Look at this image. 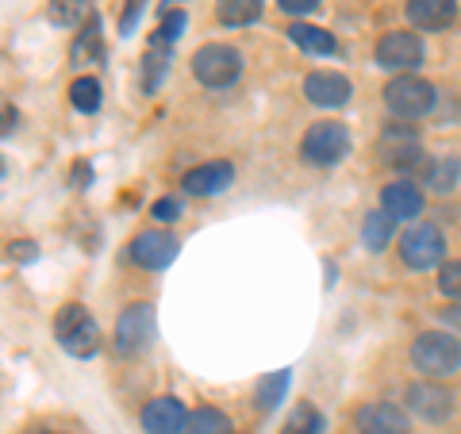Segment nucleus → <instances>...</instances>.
I'll return each instance as SVG.
<instances>
[{"label": "nucleus", "mask_w": 461, "mask_h": 434, "mask_svg": "<svg viewBox=\"0 0 461 434\" xmlns=\"http://www.w3.org/2000/svg\"><path fill=\"white\" fill-rule=\"evenodd\" d=\"M181 434H235V427H230V419L220 408H196L185 419Z\"/></svg>", "instance_id": "obj_21"}, {"label": "nucleus", "mask_w": 461, "mask_h": 434, "mask_svg": "<svg viewBox=\"0 0 461 434\" xmlns=\"http://www.w3.org/2000/svg\"><path fill=\"white\" fill-rule=\"evenodd\" d=\"M408 411L415 419H423V423H446V419H454L457 411V400L450 388H442L438 381H420V384H408Z\"/></svg>", "instance_id": "obj_9"}, {"label": "nucleus", "mask_w": 461, "mask_h": 434, "mask_svg": "<svg viewBox=\"0 0 461 434\" xmlns=\"http://www.w3.org/2000/svg\"><path fill=\"white\" fill-rule=\"evenodd\" d=\"M384 108L396 115V120H420V115H427L430 108H435V85H430L427 77H415V74H400L384 85Z\"/></svg>", "instance_id": "obj_3"}, {"label": "nucleus", "mask_w": 461, "mask_h": 434, "mask_svg": "<svg viewBox=\"0 0 461 434\" xmlns=\"http://www.w3.org/2000/svg\"><path fill=\"white\" fill-rule=\"evenodd\" d=\"M154 339H158L154 303H131V308L120 312V320H115V350H120L123 357L147 354Z\"/></svg>", "instance_id": "obj_6"}, {"label": "nucleus", "mask_w": 461, "mask_h": 434, "mask_svg": "<svg viewBox=\"0 0 461 434\" xmlns=\"http://www.w3.org/2000/svg\"><path fill=\"white\" fill-rule=\"evenodd\" d=\"M16 123H20V112L12 108V104H5V100H0V139L16 131Z\"/></svg>", "instance_id": "obj_35"}, {"label": "nucleus", "mask_w": 461, "mask_h": 434, "mask_svg": "<svg viewBox=\"0 0 461 434\" xmlns=\"http://www.w3.org/2000/svg\"><path fill=\"white\" fill-rule=\"evenodd\" d=\"M12 258H23V262H32V258H35V242H12Z\"/></svg>", "instance_id": "obj_38"}, {"label": "nucleus", "mask_w": 461, "mask_h": 434, "mask_svg": "<svg viewBox=\"0 0 461 434\" xmlns=\"http://www.w3.org/2000/svg\"><path fill=\"white\" fill-rule=\"evenodd\" d=\"M438 293L450 300H461V258H454V262H446L438 269Z\"/></svg>", "instance_id": "obj_30"}, {"label": "nucleus", "mask_w": 461, "mask_h": 434, "mask_svg": "<svg viewBox=\"0 0 461 434\" xmlns=\"http://www.w3.org/2000/svg\"><path fill=\"white\" fill-rule=\"evenodd\" d=\"M185 419H189V411H185V403L177 396H158L142 408V430L147 434H181Z\"/></svg>", "instance_id": "obj_12"}, {"label": "nucleus", "mask_w": 461, "mask_h": 434, "mask_svg": "<svg viewBox=\"0 0 461 434\" xmlns=\"http://www.w3.org/2000/svg\"><path fill=\"white\" fill-rule=\"evenodd\" d=\"M381 208L393 215V220H415L423 212V189L415 181H396L381 189Z\"/></svg>", "instance_id": "obj_15"}, {"label": "nucleus", "mask_w": 461, "mask_h": 434, "mask_svg": "<svg viewBox=\"0 0 461 434\" xmlns=\"http://www.w3.org/2000/svg\"><path fill=\"white\" fill-rule=\"evenodd\" d=\"M288 381H293V369H277V373H269V377L258 381V411H273L277 403L285 400L288 393Z\"/></svg>", "instance_id": "obj_23"}, {"label": "nucleus", "mask_w": 461, "mask_h": 434, "mask_svg": "<svg viewBox=\"0 0 461 434\" xmlns=\"http://www.w3.org/2000/svg\"><path fill=\"white\" fill-rule=\"evenodd\" d=\"M181 242L169 235V231H142V235L131 242V258L142 269H166L173 258H177Z\"/></svg>", "instance_id": "obj_11"}, {"label": "nucleus", "mask_w": 461, "mask_h": 434, "mask_svg": "<svg viewBox=\"0 0 461 434\" xmlns=\"http://www.w3.org/2000/svg\"><path fill=\"white\" fill-rule=\"evenodd\" d=\"M411 366L415 373H423L427 381L454 377L461 369V339L450 330H423L411 342Z\"/></svg>", "instance_id": "obj_1"}, {"label": "nucleus", "mask_w": 461, "mask_h": 434, "mask_svg": "<svg viewBox=\"0 0 461 434\" xmlns=\"http://www.w3.org/2000/svg\"><path fill=\"white\" fill-rule=\"evenodd\" d=\"M193 77L208 89H230L242 77V54L227 42H208L193 54Z\"/></svg>", "instance_id": "obj_5"}, {"label": "nucleus", "mask_w": 461, "mask_h": 434, "mask_svg": "<svg viewBox=\"0 0 461 434\" xmlns=\"http://www.w3.org/2000/svg\"><path fill=\"white\" fill-rule=\"evenodd\" d=\"M281 12H288V16H312L315 8H320V0H277Z\"/></svg>", "instance_id": "obj_34"}, {"label": "nucleus", "mask_w": 461, "mask_h": 434, "mask_svg": "<svg viewBox=\"0 0 461 434\" xmlns=\"http://www.w3.org/2000/svg\"><path fill=\"white\" fill-rule=\"evenodd\" d=\"M323 415L312 408V403H300V408L288 415V423H285V430L281 434H323Z\"/></svg>", "instance_id": "obj_26"}, {"label": "nucleus", "mask_w": 461, "mask_h": 434, "mask_svg": "<svg viewBox=\"0 0 461 434\" xmlns=\"http://www.w3.org/2000/svg\"><path fill=\"white\" fill-rule=\"evenodd\" d=\"M169 62H173V47L169 42H150L147 58H142V89L158 93V85L169 74Z\"/></svg>", "instance_id": "obj_19"}, {"label": "nucleus", "mask_w": 461, "mask_h": 434, "mask_svg": "<svg viewBox=\"0 0 461 434\" xmlns=\"http://www.w3.org/2000/svg\"><path fill=\"white\" fill-rule=\"evenodd\" d=\"M438 320H442L446 327H457V330H461V300L450 303V308H442V312H438Z\"/></svg>", "instance_id": "obj_36"}, {"label": "nucleus", "mask_w": 461, "mask_h": 434, "mask_svg": "<svg viewBox=\"0 0 461 434\" xmlns=\"http://www.w3.org/2000/svg\"><path fill=\"white\" fill-rule=\"evenodd\" d=\"M354 85L346 74H335V69H315V74L304 77V96L315 108H342L350 104Z\"/></svg>", "instance_id": "obj_10"}, {"label": "nucleus", "mask_w": 461, "mask_h": 434, "mask_svg": "<svg viewBox=\"0 0 461 434\" xmlns=\"http://www.w3.org/2000/svg\"><path fill=\"white\" fill-rule=\"evenodd\" d=\"M215 16L227 27H250L262 20V0H215Z\"/></svg>", "instance_id": "obj_20"}, {"label": "nucleus", "mask_w": 461, "mask_h": 434, "mask_svg": "<svg viewBox=\"0 0 461 434\" xmlns=\"http://www.w3.org/2000/svg\"><path fill=\"white\" fill-rule=\"evenodd\" d=\"M430 162H435V158H430L420 142H408V147H388V166L393 169H400L403 177H427L430 173Z\"/></svg>", "instance_id": "obj_17"}, {"label": "nucleus", "mask_w": 461, "mask_h": 434, "mask_svg": "<svg viewBox=\"0 0 461 434\" xmlns=\"http://www.w3.org/2000/svg\"><path fill=\"white\" fill-rule=\"evenodd\" d=\"M457 181H461V162L454 154L435 158V162H430V173L423 177V185H427V189H435V193H454Z\"/></svg>", "instance_id": "obj_22"}, {"label": "nucleus", "mask_w": 461, "mask_h": 434, "mask_svg": "<svg viewBox=\"0 0 461 434\" xmlns=\"http://www.w3.org/2000/svg\"><path fill=\"white\" fill-rule=\"evenodd\" d=\"M74 66L77 62H100V20L96 16H89L85 20V27H81V35H77V42H74Z\"/></svg>", "instance_id": "obj_25"}, {"label": "nucleus", "mask_w": 461, "mask_h": 434, "mask_svg": "<svg viewBox=\"0 0 461 434\" xmlns=\"http://www.w3.org/2000/svg\"><path fill=\"white\" fill-rule=\"evenodd\" d=\"M35 434H62V430H35Z\"/></svg>", "instance_id": "obj_39"}, {"label": "nucleus", "mask_w": 461, "mask_h": 434, "mask_svg": "<svg viewBox=\"0 0 461 434\" xmlns=\"http://www.w3.org/2000/svg\"><path fill=\"white\" fill-rule=\"evenodd\" d=\"M384 142H388V147H408V142H420V127L396 120L393 127H384Z\"/></svg>", "instance_id": "obj_31"}, {"label": "nucleus", "mask_w": 461, "mask_h": 434, "mask_svg": "<svg viewBox=\"0 0 461 434\" xmlns=\"http://www.w3.org/2000/svg\"><path fill=\"white\" fill-rule=\"evenodd\" d=\"M142 8H147V0H127V5H123V16H120V35H131V32H135Z\"/></svg>", "instance_id": "obj_33"}, {"label": "nucleus", "mask_w": 461, "mask_h": 434, "mask_svg": "<svg viewBox=\"0 0 461 434\" xmlns=\"http://www.w3.org/2000/svg\"><path fill=\"white\" fill-rule=\"evenodd\" d=\"M350 154V131H346V123L339 120H323V123H312L304 139H300V158H304L308 166H339L342 158Z\"/></svg>", "instance_id": "obj_4"}, {"label": "nucleus", "mask_w": 461, "mask_h": 434, "mask_svg": "<svg viewBox=\"0 0 461 434\" xmlns=\"http://www.w3.org/2000/svg\"><path fill=\"white\" fill-rule=\"evenodd\" d=\"M288 39H293L304 54H320V58H327V54L339 50L335 35L323 32V27H315V23H293V27H288Z\"/></svg>", "instance_id": "obj_18"}, {"label": "nucleus", "mask_w": 461, "mask_h": 434, "mask_svg": "<svg viewBox=\"0 0 461 434\" xmlns=\"http://www.w3.org/2000/svg\"><path fill=\"white\" fill-rule=\"evenodd\" d=\"M0 169H5V166H0Z\"/></svg>", "instance_id": "obj_40"}, {"label": "nucleus", "mask_w": 461, "mask_h": 434, "mask_svg": "<svg viewBox=\"0 0 461 434\" xmlns=\"http://www.w3.org/2000/svg\"><path fill=\"white\" fill-rule=\"evenodd\" d=\"M230 181H235L230 162H204V166L185 173L181 185H185V193H193V196H215V193H223Z\"/></svg>", "instance_id": "obj_16"}, {"label": "nucleus", "mask_w": 461, "mask_h": 434, "mask_svg": "<svg viewBox=\"0 0 461 434\" xmlns=\"http://www.w3.org/2000/svg\"><path fill=\"white\" fill-rule=\"evenodd\" d=\"M403 12L415 32H446L457 20V0H408Z\"/></svg>", "instance_id": "obj_13"}, {"label": "nucleus", "mask_w": 461, "mask_h": 434, "mask_svg": "<svg viewBox=\"0 0 461 434\" xmlns=\"http://www.w3.org/2000/svg\"><path fill=\"white\" fill-rule=\"evenodd\" d=\"M54 339L69 357H93L100 350V327L85 303H62V308H58Z\"/></svg>", "instance_id": "obj_2"}, {"label": "nucleus", "mask_w": 461, "mask_h": 434, "mask_svg": "<svg viewBox=\"0 0 461 434\" xmlns=\"http://www.w3.org/2000/svg\"><path fill=\"white\" fill-rule=\"evenodd\" d=\"M47 16L58 27H77L85 20V0H50Z\"/></svg>", "instance_id": "obj_28"}, {"label": "nucleus", "mask_w": 461, "mask_h": 434, "mask_svg": "<svg viewBox=\"0 0 461 434\" xmlns=\"http://www.w3.org/2000/svg\"><path fill=\"white\" fill-rule=\"evenodd\" d=\"M154 220H158V223H177V220H181V200H177V196L154 200Z\"/></svg>", "instance_id": "obj_32"}, {"label": "nucleus", "mask_w": 461, "mask_h": 434, "mask_svg": "<svg viewBox=\"0 0 461 434\" xmlns=\"http://www.w3.org/2000/svg\"><path fill=\"white\" fill-rule=\"evenodd\" d=\"M393 231H396V220H393V215H388V212L381 208V212H369V215H366L362 239H366L369 250L377 254V250H384V246L393 242Z\"/></svg>", "instance_id": "obj_24"}, {"label": "nucleus", "mask_w": 461, "mask_h": 434, "mask_svg": "<svg viewBox=\"0 0 461 434\" xmlns=\"http://www.w3.org/2000/svg\"><path fill=\"white\" fill-rule=\"evenodd\" d=\"M446 258V239L435 223H415L400 239V262L408 269H430Z\"/></svg>", "instance_id": "obj_8"}, {"label": "nucleus", "mask_w": 461, "mask_h": 434, "mask_svg": "<svg viewBox=\"0 0 461 434\" xmlns=\"http://www.w3.org/2000/svg\"><path fill=\"white\" fill-rule=\"evenodd\" d=\"M423 39L420 32H388L377 39V50H373V58H377L381 69H393V74H415V69L423 66Z\"/></svg>", "instance_id": "obj_7"}, {"label": "nucleus", "mask_w": 461, "mask_h": 434, "mask_svg": "<svg viewBox=\"0 0 461 434\" xmlns=\"http://www.w3.org/2000/svg\"><path fill=\"white\" fill-rule=\"evenodd\" d=\"M89 181H93V169L89 166H74V185H77V189H89Z\"/></svg>", "instance_id": "obj_37"}, {"label": "nucleus", "mask_w": 461, "mask_h": 434, "mask_svg": "<svg viewBox=\"0 0 461 434\" xmlns=\"http://www.w3.org/2000/svg\"><path fill=\"white\" fill-rule=\"evenodd\" d=\"M185 27H189V16H185L181 8H173V12H166V20L158 23V32H154L150 42H169V47H173V42L185 35Z\"/></svg>", "instance_id": "obj_29"}, {"label": "nucleus", "mask_w": 461, "mask_h": 434, "mask_svg": "<svg viewBox=\"0 0 461 434\" xmlns=\"http://www.w3.org/2000/svg\"><path fill=\"white\" fill-rule=\"evenodd\" d=\"M357 430L362 434H408V415L396 403H366L357 411Z\"/></svg>", "instance_id": "obj_14"}, {"label": "nucleus", "mask_w": 461, "mask_h": 434, "mask_svg": "<svg viewBox=\"0 0 461 434\" xmlns=\"http://www.w3.org/2000/svg\"><path fill=\"white\" fill-rule=\"evenodd\" d=\"M69 104L77 112H96L100 108V81L96 77H77L69 89Z\"/></svg>", "instance_id": "obj_27"}]
</instances>
